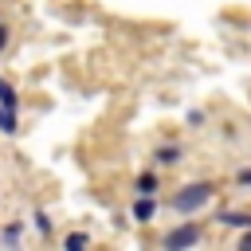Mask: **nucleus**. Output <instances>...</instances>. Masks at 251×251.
<instances>
[{"label":"nucleus","instance_id":"f257e3e1","mask_svg":"<svg viewBox=\"0 0 251 251\" xmlns=\"http://www.w3.org/2000/svg\"><path fill=\"white\" fill-rule=\"evenodd\" d=\"M208 196H212V188H208V184H188L184 192H176V196H173V208H176V212H196V208H204V204H208Z\"/></svg>","mask_w":251,"mask_h":251},{"label":"nucleus","instance_id":"f03ea898","mask_svg":"<svg viewBox=\"0 0 251 251\" xmlns=\"http://www.w3.org/2000/svg\"><path fill=\"white\" fill-rule=\"evenodd\" d=\"M196 239H200V231H196V227H180V231H173V235H169V247H173V251H176V247H192Z\"/></svg>","mask_w":251,"mask_h":251},{"label":"nucleus","instance_id":"7ed1b4c3","mask_svg":"<svg viewBox=\"0 0 251 251\" xmlns=\"http://www.w3.org/2000/svg\"><path fill=\"white\" fill-rule=\"evenodd\" d=\"M0 102H4V110H16V94H12V86L0 78Z\"/></svg>","mask_w":251,"mask_h":251},{"label":"nucleus","instance_id":"20e7f679","mask_svg":"<svg viewBox=\"0 0 251 251\" xmlns=\"http://www.w3.org/2000/svg\"><path fill=\"white\" fill-rule=\"evenodd\" d=\"M220 220H224L227 227H247V224H251V216H235V212H227V216H220Z\"/></svg>","mask_w":251,"mask_h":251},{"label":"nucleus","instance_id":"39448f33","mask_svg":"<svg viewBox=\"0 0 251 251\" xmlns=\"http://www.w3.org/2000/svg\"><path fill=\"white\" fill-rule=\"evenodd\" d=\"M133 216H137V220H149V216H153V200H137Z\"/></svg>","mask_w":251,"mask_h":251},{"label":"nucleus","instance_id":"423d86ee","mask_svg":"<svg viewBox=\"0 0 251 251\" xmlns=\"http://www.w3.org/2000/svg\"><path fill=\"white\" fill-rule=\"evenodd\" d=\"M78 247H86V235H67V251H78Z\"/></svg>","mask_w":251,"mask_h":251},{"label":"nucleus","instance_id":"0eeeda50","mask_svg":"<svg viewBox=\"0 0 251 251\" xmlns=\"http://www.w3.org/2000/svg\"><path fill=\"white\" fill-rule=\"evenodd\" d=\"M0 129H16V118H12V110H0Z\"/></svg>","mask_w":251,"mask_h":251},{"label":"nucleus","instance_id":"6e6552de","mask_svg":"<svg viewBox=\"0 0 251 251\" xmlns=\"http://www.w3.org/2000/svg\"><path fill=\"white\" fill-rule=\"evenodd\" d=\"M157 161H161V165H173V161H176V149H161V157H157Z\"/></svg>","mask_w":251,"mask_h":251},{"label":"nucleus","instance_id":"1a4fd4ad","mask_svg":"<svg viewBox=\"0 0 251 251\" xmlns=\"http://www.w3.org/2000/svg\"><path fill=\"white\" fill-rule=\"evenodd\" d=\"M239 184H251V169H247V173H239Z\"/></svg>","mask_w":251,"mask_h":251},{"label":"nucleus","instance_id":"9d476101","mask_svg":"<svg viewBox=\"0 0 251 251\" xmlns=\"http://www.w3.org/2000/svg\"><path fill=\"white\" fill-rule=\"evenodd\" d=\"M243 247H247V251H251V235H247V239H243Z\"/></svg>","mask_w":251,"mask_h":251}]
</instances>
